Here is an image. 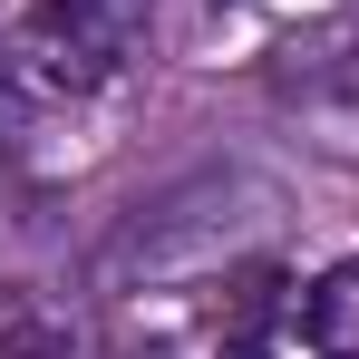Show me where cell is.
<instances>
[{"label":"cell","mask_w":359,"mask_h":359,"mask_svg":"<svg viewBox=\"0 0 359 359\" xmlns=\"http://www.w3.org/2000/svg\"><path fill=\"white\" fill-rule=\"evenodd\" d=\"M301 340H311L320 359H350L359 350V262L320 272V282L301 292Z\"/></svg>","instance_id":"2"},{"label":"cell","mask_w":359,"mask_h":359,"mask_svg":"<svg viewBox=\"0 0 359 359\" xmlns=\"http://www.w3.org/2000/svg\"><path fill=\"white\" fill-rule=\"evenodd\" d=\"M224 359H272V340H233V350H224Z\"/></svg>","instance_id":"3"},{"label":"cell","mask_w":359,"mask_h":359,"mask_svg":"<svg viewBox=\"0 0 359 359\" xmlns=\"http://www.w3.org/2000/svg\"><path fill=\"white\" fill-rule=\"evenodd\" d=\"M39 29L68 39L78 59H117L136 39V0H39Z\"/></svg>","instance_id":"1"}]
</instances>
